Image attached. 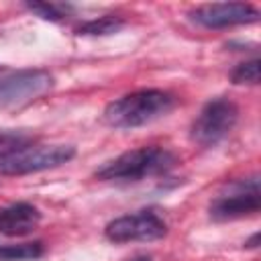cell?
<instances>
[{"label":"cell","instance_id":"cell-1","mask_svg":"<svg viewBox=\"0 0 261 261\" xmlns=\"http://www.w3.org/2000/svg\"><path fill=\"white\" fill-rule=\"evenodd\" d=\"M175 104V98L163 90H137L118 100H112L104 108V122L112 128H137L149 124L167 114Z\"/></svg>","mask_w":261,"mask_h":261},{"label":"cell","instance_id":"cell-2","mask_svg":"<svg viewBox=\"0 0 261 261\" xmlns=\"http://www.w3.org/2000/svg\"><path fill=\"white\" fill-rule=\"evenodd\" d=\"M177 157L163 147H139L100 165L94 175L104 181H139L173 169Z\"/></svg>","mask_w":261,"mask_h":261},{"label":"cell","instance_id":"cell-3","mask_svg":"<svg viewBox=\"0 0 261 261\" xmlns=\"http://www.w3.org/2000/svg\"><path fill=\"white\" fill-rule=\"evenodd\" d=\"M239 120V108L228 98H214L204 104L192 122V141L200 147H214L230 135Z\"/></svg>","mask_w":261,"mask_h":261},{"label":"cell","instance_id":"cell-4","mask_svg":"<svg viewBox=\"0 0 261 261\" xmlns=\"http://www.w3.org/2000/svg\"><path fill=\"white\" fill-rule=\"evenodd\" d=\"M75 155L71 145H29L4 159H0L2 175H24L43 169H53L67 163Z\"/></svg>","mask_w":261,"mask_h":261},{"label":"cell","instance_id":"cell-5","mask_svg":"<svg viewBox=\"0 0 261 261\" xmlns=\"http://www.w3.org/2000/svg\"><path fill=\"white\" fill-rule=\"evenodd\" d=\"M53 88V75L45 69H22L0 77V108H20L45 96Z\"/></svg>","mask_w":261,"mask_h":261},{"label":"cell","instance_id":"cell-6","mask_svg":"<svg viewBox=\"0 0 261 261\" xmlns=\"http://www.w3.org/2000/svg\"><path fill=\"white\" fill-rule=\"evenodd\" d=\"M104 234L112 243H130V241H159L167 234L165 220L153 210H139L135 214H124L110 220L104 228Z\"/></svg>","mask_w":261,"mask_h":261},{"label":"cell","instance_id":"cell-7","mask_svg":"<svg viewBox=\"0 0 261 261\" xmlns=\"http://www.w3.org/2000/svg\"><path fill=\"white\" fill-rule=\"evenodd\" d=\"M261 196H259V181L257 175L249 181L234 184L228 194H220L210 204V216L214 220H234L249 214L259 212Z\"/></svg>","mask_w":261,"mask_h":261},{"label":"cell","instance_id":"cell-8","mask_svg":"<svg viewBox=\"0 0 261 261\" xmlns=\"http://www.w3.org/2000/svg\"><path fill=\"white\" fill-rule=\"evenodd\" d=\"M192 20L206 29H226L259 20V10L245 2H216L202 4L190 12Z\"/></svg>","mask_w":261,"mask_h":261},{"label":"cell","instance_id":"cell-9","mask_svg":"<svg viewBox=\"0 0 261 261\" xmlns=\"http://www.w3.org/2000/svg\"><path fill=\"white\" fill-rule=\"evenodd\" d=\"M41 222V212L29 202H16L0 208V232L6 237H22L33 232Z\"/></svg>","mask_w":261,"mask_h":261},{"label":"cell","instance_id":"cell-10","mask_svg":"<svg viewBox=\"0 0 261 261\" xmlns=\"http://www.w3.org/2000/svg\"><path fill=\"white\" fill-rule=\"evenodd\" d=\"M37 143V137L22 128H0V159Z\"/></svg>","mask_w":261,"mask_h":261},{"label":"cell","instance_id":"cell-11","mask_svg":"<svg viewBox=\"0 0 261 261\" xmlns=\"http://www.w3.org/2000/svg\"><path fill=\"white\" fill-rule=\"evenodd\" d=\"M124 27V20L118 18V16H100V18H94V20H88L84 22L82 27L75 29V35H112L116 31H120Z\"/></svg>","mask_w":261,"mask_h":261},{"label":"cell","instance_id":"cell-12","mask_svg":"<svg viewBox=\"0 0 261 261\" xmlns=\"http://www.w3.org/2000/svg\"><path fill=\"white\" fill-rule=\"evenodd\" d=\"M43 243H20V245H6L0 247V261H22V259H37L43 255Z\"/></svg>","mask_w":261,"mask_h":261},{"label":"cell","instance_id":"cell-13","mask_svg":"<svg viewBox=\"0 0 261 261\" xmlns=\"http://www.w3.org/2000/svg\"><path fill=\"white\" fill-rule=\"evenodd\" d=\"M27 8L45 20H63L71 12L69 4H59V2H29Z\"/></svg>","mask_w":261,"mask_h":261},{"label":"cell","instance_id":"cell-14","mask_svg":"<svg viewBox=\"0 0 261 261\" xmlns=\"http://www.w3.org/2000/svg\"><path fill=\"white\" fill-rule=\"evenodd\" d=\"M232 84H249L255 86L259 82V59H251L245 63H239L230 73Z\"/></svg>","mask_w":261,"mask_h":261},{"label":"cell","instance_id":"cell-15","mask_svg":"<svg viewBox=\"0 0 261 261\" xmlns=\"http://www.w3.org/2000/svg\"><path fill=\"white\" fill-rule=\"evenodd\" d=\"M257 241H259V234L255 232V234H253V237H251V239H249V241L245 243V247H249V249H253V247H257Z\"/></svg>","mask_w":261,"mask_h":261},{"label":"cell","instance_id":"cell-16","mask_svg":"<svg viewBox=\"0 0 261 261\" xmlns=\"http://www.w3.org/2000/svg\"><path fill=\"white\" fill-rule=\"evenodd\" d=\"M133 261H151V257H145V255H143V257H137V259H133Z\"/></svg>","mask_w":261,"mask_h":261}]
</instances>
